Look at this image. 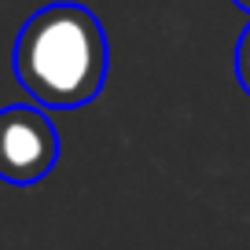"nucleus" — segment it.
<instances>
[{
  "label": "nucleus",
  "mask_w": 250,
  "mask_h": 250,
  "mask_svg": "<svg viewBox=\"0 0 250 250\" xmlns=\"http://www.w3.org/2000/svg\"><path fill=\"white\" fill-rule=\"evenodd\" d=\"M59 162V129L41 107L15 103L0 110V180L37 184Z\"/></svg>",
  "instance_id": "f03ea898"
},
{
  "label": "nucleus",
  "mask_w": 250,
  "mask_h": 250,
  "mask_svg": "<svg viewBox=\"0 0 250 250\" xmlns=\"http://www.w3.org/2000/svg\"><path fill=\"white\" fill-rule=\"evenodd\" d=\"M235 78H239L243 92L250 96V26L239 33V44H235Z\"/></svg>",
  "instance_id": "7ed1b4c3"
},
{
  "label": "nucleus",
  "mask_w": 250,
  "mask_h": 250,
  "mask_svg": "<svg viewBox=\"0 0 250 250\" xmlns=\"http://www.w3.org/2000/svg\"><path fill=\"white\" fill-rule=\"evenodd\" d=\"M107 59V33L92 11L81 4H48L19 30L11 70L41 107L74 110L103 92Z\"/></svg>",
  "instance_id": "f257e3e1"
},
{
  "label": "nucleus",
  "mask_w": 250,
  "mask_h": 250,
  "mask_svg": "<svg viewBox=\"0 0 250 250\" xmlns=\"http://www.w3.org/2000/svg\"><path fill=\"white\" fill-rule=\"evenodd\" d=\"M235 4H239V8L247 11V15H250V0H235Z\"/></svg>",
  "instance_id": "20e7f679"
}]
</instances>
